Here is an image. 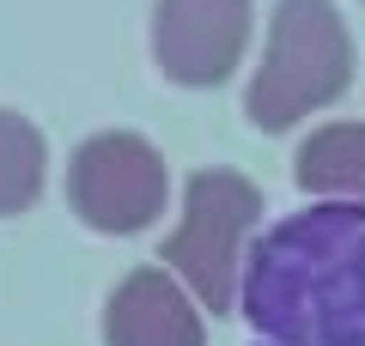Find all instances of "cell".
<instances>
[{
    "mask_svg": "<svg viewBox=\"0 0 365 346\" xmlns=\"http://www.w3.org/2000/svg\"><path fill=\"white\" fill-rule=\"evenodd\" d=\"M67 206L98 237H140L170 206V170L146 134L104 128L67 158Z\"/></svg>",
    "mask_w": 365,
    "mask_h": 346,
    "instance_id": "277c9868",
    "label": "cell"
},
{
    "mask_svg": "<svg viewBox=\"0 0 365 346\" xmlns=\"http://www.w3.org/2000/svg\"><path fill=\"white\" fill-rule=\"evenodd\" d=\"M49 189V140L31 115L0 103V219H19Z\"/></svg>",
    "mask_w": 365,
    "mask_h": 346,
    "instance_id": "ba28073f",
    "label": "cell"
},
{
    "mask_svg": "<svg viewBox=\"0 0 365 346\" xmlns=\"http://www.w3.org/2000/svg\"><path fill=\"white\" fill-rule=\"evenodd\" d=\"M256 225H262V189L244 170H195L182 189L177 225L158 243V261L195 292L201 310L225 316V310H237Z\"/></svg>",
    "mask_w": 365,
    "mask_h": 346,
    "instance_id": "3957f363",
    "label": "cell"
},
{
    "mask_svg": "<svg viewBox=\"0 0 365 346\" xmlns=\"http://www.w3.org/2000/svg\"><path fill=\"white\" fill-rule=\"evenodd\" d=\"M256 0H153V61L177 91H213L244 67Z\"/></svg>",
    "mask_w": 365,
    "mask_h": 346,
    "instance_id": "5b68a950",
    "label": "cell"
},
{
    "mask_svg": "<svg viewBox=\"0 0 365 346\" xmlns=\"http://www.w3.org/2000/svg\"><path fill=\"white\" fill-rule=\"evenodd\" d=\"M262 346H268V340H262Z\"/></svg>",
    "mask_w": 365,
    "mask_h": 346,
    "instance_id": "9c48e42d",
    "label": "cell"
},
{
    "mask_svg": "<svg viewBox=\"0 0 365 346\" xmlns=\"http://www.w3.org/2000/svg\"><path fill=\"white\" fill-rule=\"evenodd\" d=\"M292 182L311 201H365V122H323L292 152Z\"/></svg>",
    "mask_w": 365,
    "mask_h": 346,
    "instance_id": "52a82bcc",
    "label": "cell"
},
{
    "mask_svg": "<svg viewBox=\"0 0 365 346\" xmlns=\"http://www.w3.org/2000/svg\"><path fill=\"white\" fill-rule=\"evenodd\" d=\"M353 67H359V49H353V31L335 13V0H280L268 13V37H262V61L244 91V115L262 134H287L347 98Z\"/></svg>",
    "mask_w": 365,
    "mask_h": 346,
    "instance_id": "7a4b0ae2",
    "label": "cell"
},
{
    "mask_svg": "<svg viewBox=\"0 0 365 346\" xmlns=\"http://www.w3.org/2000/svg\"><path fill=\"white\" fill-rule=\"evenodd\" d=\"M237 316L268 346H365V201H311L256 231Z\"/></svg>",
    "mask_w": 365,
    "mask_h": 346,
    "instance_id": "6da1fadb",
    "label": "cell"
},
{
    "mask_svg": "<svg viewBox=\"0 0 365 346\" xmlns=\"http://www.w3.org/2000/svg\"><path fill=\"white\" fill-rule=\"evenodd\" d=\"M104 346H207V322L195 292L165 261H146L104 298Z\"/></svg>",
    "mask_w": 365,
    "mask_h": 346,
    "instance_id": "8992f818",
    "label": "cell"
}]
</instances>
